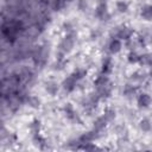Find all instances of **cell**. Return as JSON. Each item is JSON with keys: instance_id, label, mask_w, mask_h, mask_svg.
<instances>
[{"instance_id": "cell-20", "label": "cell", "mask_w": 152, "mask_h": 152, "mask_svg": "<svg viewBox=\"0 0 152 152\" xmlns=\"http://www.w3.org/2000/svg\"><path fill=\"white\" fill-rule=\"evenodd\" d=\"M65 5H66V0H53V2H52V7L56 11L63 10L65 7Z\"/></svg>"}, {"instance_id": "cell-21", "label": "cell", "mask_w": 152, "mask_h": 152, "mask_svg": "<svg viewBox=\"0 0 152 152\" xmlns=\"http://www.w3.org/2000/svg\"><path fill=\"white\" fill-rule=\"evenodd\" d=\"M27 103H28L31 107H33V108H37V107H39V103H40V101H39L37 97H34V96H31V97H28V100H27Z\"/></svg>"}, {"instance_id": "cell-3", "label": "cell", "mask_w": 152, "mask_h": 152, "mask_svg": "<svg viewBox=\"0 0 152 152\" xmlns=\"http://www.w3.org/2000/svg\"><path fill=\"white\" fill-rule=\"evenodd\" d=\"M151 103H152V97L148 93L142 91V93H139L137 95V106H138V108L146 109L151 106Z\"/></svg>"}, {"instance_id": "cell-22", "label": "cell", "mask_w": 152, "mask_h": 152, "mask_svg": "<svg viewBox=\"0 0 152 152\" xmlns=\"http://www.w3.org/2000/svg\"><path fill=\"white\" fill-rule=\"evenodd\" d=\"M77 6H78V10H80V11H84V10L87 8V2H86V0H78Z\"/></svg>"}, {"instance_id": "cell-6", "label": "cell", "mask_w": 152, "mask_h": 152, "mask_svg": "<svg viewBox=\"0 0 152 152\" xmlns=\"http://www.w3.org/2000/svg\"><path fill=\"white\" fill-rule=\"evenodd\" d=\"M121 49H122V43H121V40L120 39H118V38H112L109 42H108V44H107V51L110 53V55H116V53H119L120 51H121Z\"/></svg>"}, {"instance_id": "cell-12", "label": "cell", "mask_w": 152, "mask_h": 152, "mask_svg": "<svg viewBox=\"0 0 152 152\" xmlns=\"http://www.w3.org/2000/svg\"><path fill=\"white\" fill-rule=\"evenodd\" d=\"M58 89H59L58 83L55 82V81H48V82L45 83V90H46L51 96H55V95L58 93Z\"/></svg>"}, {"instance_id": "cell-8", "label": "cell", "mask_w": 152, "mask_h": 152, "mask_svg": "<svg viewBox=\"0 0 152 152\" xmlns=\"http://www.w3.org/2000/svg\"><path fill=\"white\" fill-rule=\"evenodd\" d=\"M107 125H108V120L103 116V115H101V116H99L94 122H93V129L96 132V133H101L106 127H107Z\"/></svg>"}, {"instance_id": "cell-14", "label": "cell", "mask_w": 152, "mask_h": 152, "mask_svg": "<svg viewBox=\"0 0 152 152\" xmlns=\"http://www.w3.org/2000/svg\"><path fill=\"white\" fill-rule=\"evenodd\" d=\"M40 127H42V124H40V120H38V119H33L28 125V128H30V132L32 135L40 133Z\"/></svg>"}, {"instance_id": "cell-1", "label": "cell", "mask_w": 152, "mask_h": 152, "mask_svg": "<svg viewBox=\"0 0 152 152\" xmlns=\"http://www.w3.org/2000/svg\"><path fill=\"white\" fill-rule=\"evenodd\" d=\"M133 34H134V30L132 27H129L127 25H120V26L116 27L114 37L118 38V39H120L121 42L122 40L124 42H128L133 37Z\"/></svg>"}, {"instance_id": "cell-18", "label": "cell", "mask_w": 152, "mask_h": 152, "mask_svg": "<svg viewBox=\"0 0 152 152\" xmlns=\"http://www.w3.org/2000/svg\"><path fill=\"white\" fill-rule=\"evenodd\" d=\"M142 66H152V52H147L141 55L140 58V63Z\"/></svg>"}, {"instance_id": "cell-4", "label": "cell", "mask_w": 152, "mask_h": 152, "mask_svg": "<svg viewBox=\"0 0 152 152\" xmlns=\"http://www.w3.org/2000/svg\"><path fill=\"white\" fill-rule=\"evenodd\" d=\"M77 83H78V81L70 74L68 77H65V78L63 80V82H62V88H63V90H64L65 93H72V91L76 90Z\"/></svg>"}, {"instance_id": "cell-5", "label": "cell", "mask_w": 152, "mask_h": 152, "mask_svg": "<svg viewBox=\"0 0 152 152\" xmlns=\"http://www.w3.org/2000/svg\"><path fill=\"white\" fill-rule=\"evenodd\" d=\"M63 113L68 120H70L72 122H81V119L71 103H65V106L63 107Z\"/></svg>"}, {"instance_id": "cell-23", "label": "cell", "mask_w": 152, "mask_h": 152, "mask_svg": "<svg viewBox=\"0 0 152 152\" xmlns=\"http://www.w3.org/2000/svg\"><path fill=\"white\" fill-rule=\"evenodd\" d=\"M151 77H152V72H151Z\"/></svg>"}, {"instance_id": "cell-10", "label": "cell", "mask_w": 152, "mask_h": 152, "mask_svg": "<svg viewBox=\"0 0 152 152\" xmlns=\"http://www.w3.org/2000/svg\"><path fill=\"white\" fill-rule=\"evenodd\" d=\"M140 17L146 21H151L152 20V4H145L144 6H141Z\"/></svg>"}, {"instance_id": "cell-11", "label": "cell", "mask_w": 152, "mask_h": 152, "mask_svg": "<svg viewBox=\"0 0 152 152\" xmlns=\"http://www.w3.org/2000/svg\"><path fill=\"white\" fill-rule=\"evenodd\" d=\"M140 58H141V55L138 53L135 50H131L127 56H126V59L129 64H139L140 63Z\"/></svg>"}, {"instance_id": "cell-7", "label": "cell", "mask_w": 152, "mask_h": 152, "mask_svg": "<svg viewBox=\"0 0 152 152\" xmlns=\"http://www.w3.org/2000/svg\"><path fill=\"white\" fill-rule=\"evenodd\" d=\"M109 83H110V81H109L108 75L102 74V72H100V74L94 78V81H93V84H94V87H95L96 89H99V88H101V87H104V86H107V84H109Z\"/></svg>"}, {"instance_id": "cell-2", "label": "cell", "mask_w": 152, "mask_h": 152, "mask_svg": "<svg viewBox=\"0 0 152 152\" xmlns=\"http://www.w3.org/2000/svg\"><path fill=\"white\" fill-rule=\"evenodd\" d=\"M94 15L100 20H108L109 18V11H108V4L107 0H97Z\"/></svg>"}, {"instance_id": "cell-15", "label": "cell", "mask_w": 152, "mask_h": 152, "mask_svg": "<svg viewBox=\"0 0 152 152\" xmlns=\"http://www.w3.org/2000/svg\"><path fill=\"white\" fill-rule=\"evenodd\" d=\"M139 128L145 132V133H148L151 129H152V122L147 119V118H142L140 121H139Z\"/></svg>"}, {"instance_id": "cell-16", "label": "cell", "mask_w": 152, "mask_h": 152, "mask_svg": "<svg viewBox=\"0 0 152 152\" xmlns=\"http://www.w3.org/2000/svg\"><path fill=\"white\" fill-rule=\"evenodd\" d=\"M115 8L119 13H126L128 10H129V5L127 1L125 0H118L115 2Z\"/></svg>"}, {"instance_id": "cell-9", "label": "cell", "mask_w": 152, "mask_h": 152, "mask_svg": "<svg viewBox=\"0 0 152 152\" xmlns=\"http://www.w3.org/2000/svg\"><path fill=\"white\" fill-rule=\"evenodd\" d=\"M112 71H113V59H112V57L106 56L102 59V62H101V70H100V72L109 75Z\"/></svg>"}, {"instance_id": "cell-13", "label": "cell", "mask_w": 152, "mask_h": 152, "mask_svg": "<svg viewBox=\"0 0 152 152\" xmlns=\"http://www.w3.org/2000/svg\"><path fill=\"white\" fill-rule=\"evenodd\" d=\"M137 91H138V89H137L135 86H133V84H126V86L124 87L122 94H124L125 97L131 99V97H133V96L137 95Z\"/></svg>"}, {"instance_id": "cell-19", "label": "cell", "mask_w": 152, "mask_h": 152, "mask_svg": "<svg viewBox=\"0 0 152 152\" xmlns=\"http://www.w3.org/2000/svg\"><path fill=\"white\" fill-rule=\"evenodd\" d=\"M107 120H108V122H110L112 120H114L115 119V115H116V113H115V110L113 109V108H110V107H107L106 109H104V112H103V114H102Z\"/></svg>"}, {"instance_id": "cell-17", "label": "cell", "mask_w": 152, "mask_h": 152, "mask_svg": "<svg viewBox=\"0 0 152 152\" xmlns=\"http://www.w3.org/2000/svg\"><path fill=\"white\" fill-rule=\"evenodd\" d=\"M87 74H88V71H87V69H84V68H77V69H75L72 72H71V75L80 82V81H82L86 76H87Z\"/></svg>"}]
</instances>
